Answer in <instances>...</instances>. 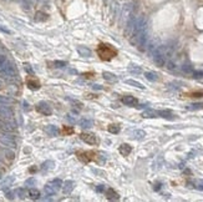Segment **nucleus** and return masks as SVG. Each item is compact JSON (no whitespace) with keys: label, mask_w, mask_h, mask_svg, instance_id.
I'll return each mask as SVG.
<instances>
[{"label":"nucleus","mask_w":203,"mask_h":202,"mask_svg":"<svg viewBox=\"0 0 203 202\" xmlns=\"http://www.w3.org/2000/svg\"><path fill=\"white\" fill-rule=\"evenodd\" d=\"M97 54L101 60L110 61L117 55V50L110 44H100L97 48Z\"/></svg>","instance_id":"f257e3e1"},{"label":"nucleus","mask_w":203,"mask_h":202,"mask_svg":"<svg viewBox=\"0 0 203 202\" xmlns=\"http://www.w3.org/2000/svg\"><path fill=\"white\" fill-rule=\"evenodd\" d=\"M0 143L5 146L6 149H15L16 147V141L11 132H0Z\"/></svg>","instance_id":"f03ea898"},{"label":"nucleus","mask_w":203,"mask_h":202,"mask_svg":"<svg viewBox=\"0 0 203 202\" xmlns=\"http://www.w3.org/2000/svg\"><path fill=\"white\" fill-rule=\"evenodd\" d=\"M0 120L6 122H14V112L9 105L0 104Z\"/></svg>","instance_id":"7ed1b4c3"},{"label":"nucleus","mask_w":203,"mask_h":202,"mask_svg":"<svg viewBox=\"0 0 203 202\" xmlns=\"http://www.w3.org/2000/svg\"><path fill=\"white\" fill-rule=\"evenodd\" d=\"M77 157L82 162H90L92 160H96V152L95 151H77Z\"/></svg>","instance_id":"20e7f679"},{"label":"nucleus","mask_w":203,"mask_h":202,"mask_svg":"<svg viewBox=\"0 0 203 202\" xmlns=\"http://www.w3.org/2000/svg\"><path fill=\"white\" fill-rule=\"evenodd\" d=\"M80 137H81L82 141H85V142L88 143V145H97V143H99L97 136H96L95 134H92V132H82V134L80 135Z\"/></svg>","instance_id":"39448f33"},{"label":"nucleus","mask_w":203,"mask_h":202,"mask_svg":"<svg viewBox=\"0 0 203 202\" xmlns=\"http://www.w3.org/2000/svg\"><path fill=\"white\" fill-rule=\"evenodd\" d=\"M36 110L40 112V114H43V115H51L52 114V109H51V106L47 104V102H45V101H40L38 105H36Z\"/></svg>","instance_id":"423d86ee"},{"label":"nucleus","mask_w":203,"mask_h":202,"mask_svg":"<svg viewBox=\"0 0 203 202\" xmlns=\"http://www.w3.org/2000/svg\"><path fill=\"white\" fill-rule=\"evenodd\" d=\"M73 189H75V182L71 181V180H67L62 183V192L65 195H70L73 191Z\"/></svg>","instance_id":"0eeeda50"},{"label":"nucleus","mask_w":203,"mask_h":202,"mask_svg":"<svg viewBox=\"0 0 203 202\" xmlns=\"http://www.w3.org/2000/svg\"><path fill=\"white\" fill-rule=\"evenodd\" d=\"M105 195H106V198H107V200H110V201H116V200H118V198H120L118 193H117L114 189H107V190H106V192H105Z\"/></svg>","instance_id":"6e6552de"},{"label":"nucleus","mask_w":203,"mask_h":202,"mask_svg":"<svg viewBox=\"0 0 203 202\" xmlns=\"http://www.w3.org/2000/svg\"><path fill=\"white\" fill-rule=\"evenodd\" d=\"M122 102H123L125 105H127V106H136V105L138 104L137 99L133 97V96H130V95L123 96V97H122Z\"/></svg>","instance_id":"1a4fd4ad"},{"label":"nucleus","mask_w":203,"mask_h":202,"mask_svg":"<svg viewBox=\"0 0 203 202\" xmlns=\"http://www.w3.org/2000/svg\"><path fill=\"white\" fill-rule=\"evenodd\" d=\"M118 151H120V154L122 155V156H128L131 154V151H132V147L128 143H122L121 146H120V149H118Z\"/></svg>","instance_id":"9d476101"},{"label":"nucleus","mask_w":203,"mask_h":202,"mask_svg":"<svg viewBox=\"0 0 203 202\" xmlns=\"http://www.w3.org/2000/svg\"><path fill=\"white\" fill-rule=\"evenodd\" d=\"M77 52H79L80 56H82V58H90L91 56V50L88 48H86V46H82V45L77 46Z\"/></svg>","instance_id":"9b49d317"},{"label":"nucleus","mask_w":203,"mask_h":202,"mask_svg":"<svg viewBox=\"0 0 203 202\" xmlns=\"http://www.w3.org/2000/svg\"><path fill=\"white\" fill-rule=\"evenodd\" d=\"M14 181H15V177H14V176H6V177L3 180V182H2V189H3V190L9 189V187L13 185Z\"/></svg>","instance_id":"f8f14e48"},{"label":"nucleus","mask_w":203,"mask_h":202,"mask_svg":"<svg viewBox=\"0 0 203 202\" xmlns=\"http://www.w3.org/2000/svg\"><path fill=\"white\" fill-rule=\"evenodd\" d=\"M45 132L49 135V136H58L59 134V130H58V127L56 126H54V125H47L45 127Z\"/></svg>","instance_id":"ddd939ff"},{"label":"nucleus","mask_w":203,"mask_h":202,"mask_svg":"<svg viewBox=\"0 0 203 202\" xmlns=\"http://www.w3.org/2000/svg\"><path fill=\"white\" fill-rule=\"evenodd\" d=\"M79 124L82 128H91L92 126H94V121H92L91 119H81L79 121Z\"/></svg>","instance_id":"4468645a"},{"label":"nucleus","mask_w":203,"mask_h":202,"mask_svg":"<svg viewBox=\"0 0 203 202\" xmlns=\"http://www.w3.org/2000/svg\"><path fill=\"white\" fill-rule=\"evenodd\" d=\"M102 75H103V79H105L106 81H110V82H116V81H117V76H116V75H114L112 72L105 71Z\"/></svg>","instance_id":"2eb2a0df"},{"label":"nucleus","mask_w":203,"mask_h":202,"mask_svg":"<svg viewBox=\"0 0 203 202\" xmlns=\"http://www.w3.org/2000/svg\"><path fill=\"white\" fill-rule=\"evenodd\" d=\"M54 161H45L43 165H41V171L43 172H47V171H50V170H52L54 169Z\"/></svg>","instance_id":"dca6fc26"},{"label":"nucleus","mask_w":203,"mask_h":202,"mask_svg":"<svg viewBox=\"0 0 203 202\" xmlns=\"http://www.w3.org/2000/svg\"><path fill=\"white\" fill-rule=\"evenodd\" d=\"M49 185H51L55 190L59 191V190L62 187V181H61L60 178H55V180H52V181H50V182H49Z\"/></svg>","instance_id":"f3484780"},{"label":"nucleus","mask_w":203,"mask_h":202,"mask_svg":"<svg viewBox=\"0 0 203 202\" xmlns=\"http://www.w3.org/2000/svg\"><path fill=\"white\" fill-rule=\"evenodd\" d=\"M153 61H155L158 66H163V65H164V58L162 56L160 52H157V54L153 55Z\"/></svg>","instance_id":"a211bd4d"},{"label":"nucleus","mask_w":203,"mask_h":202,"mask_svg":"<svg viewBox=\"0 0 203 202\" xmlns=\"http://www.w3.org/2000/svg\"><path fill=\"white\" fill-rule=\"evenodd\" d=\"M157 114H158L161 117H163V119H171V120L175 119V117H173V114H172L171 111H168V110H161V111H158Z\"/></svg>","instance_id":"6ab92c4d"},{"label":"nucleus","mask_w":203,"mask_h":202,"mask_svg":"<svg viewBox=\"0 0 203 202\" xmlns=\"http://www.w3.org/2000/svg\"><path fill=\"white\" fill-rule=\"evenodd\" d=\"M19 2L24 10H30L32 6V0H19Z\"/></svg>","instance_id":"aec40b11"},{"label":"nucleus","mask_w":203,"mask_h":202,"mask_svg":"<svg viewBox=\"0 0 203 202\" xmlns=\"http://www.w3.org/2000/svg\"><path fill=\"white\" fill-rule=\"evenodd\" d=\"M44 192L46 193V196H54V195L58 191L55 190V189H54V187H52L51 185H49V183H47V185H46V186L44 187Z\"/></svg>","instance_id":"412c9836"},{"label":"nucleus","mask_w":203,"mask_h":202,"mask_svg":"<svg viewBox=\"0 0 203 202\" xmlns=\"http://www.w3.org/2000/svg\"><path fill=\"white\" fill-rule=\"evenodd\" d=\"M128 71H130L131 74H133V75H138V74H141V72H142L141 67L137 66V65H130V66H128Z\"/></svg>","instance_id":"4be33fe9"},{"label":"nucleus","mask_w":203,"mask_h":202,"mask_svg":"<svg viewBox=\"0 0 203 202\" xmlns=\"http://www.w3.org/2000/svg\"><path fill=\"white\" fill-rule=\"evenodd\" d=\"M158 114L157 111H155V110H146V111H143L142 116L143 117H147V119H151V117H156Z\"/></svg>","instance_id":"5701e85b"},{"label":"nucleus","mask_w":203,"mask_h":202,"mask_svg":"<svg viewBox=\"0 0 203 202\" xmlns=\"http://www.w3.org/2000/svg\"><path fill=\"white\" fill-rule=\"evenodd\" d=\"M29 197H30L31 200H39V198H40V192L36 190V189H31V190L29 191Z\"/></svg>","instance_id":"b1692460"},{"label":"nucleus","mask_w":203,"mask_h":202,"mask_svg":"<svg viewBox=\"0 0 203 202\" xmlns=\"http://www.w3.org/2000/svg\"><path fill=\"white\" fill-rule=\"evenodd\" d=\"M145 76L147 80H150V81H156L158 78H157V74L156 72H152V71H147L145 72Z\"/></svg>","instance_id":"393cba45"},{"label":"nucleus","mask_w":203,"mask_h":202,"mask_svg":"<svg viewBox=\"0 0 203 202\" xmlns=\"http://www.w3.org/2000/svg\"><path fill=\"white\" fill-rule=\"evenodd\" d=\"M28 86L31 89V90H38L39 87H40V84L36 81V80H31V79H29L28 80Z\"/></svg>","instance_id":"a878e982"},{"label":"nucleus","mask_w":203,"mask_h":202,"mask_svg":"<svg viewBox=\"0 0 203 202\" xmlns=\"http://www.w3.org/2000/svg\"><path fill=\"white\" fill-rule=\"evenodd\" d=\"M14 192H15V195L19 197L20 200H24L26 197V190L25 189H16Z\"/></svg>","instance_id":"bb28decb"},{"label":"nucleus","mask_w":203,"mask_h":202,"mask_svg":"<svg viewBox=\"0 0 203 202\" xmlns=\"http://www.w3.org/2000/svg\"><path fill=\"white\" fill-rule=\"evenodd\" d=\"M125 82H126L127 85H132V86H135V87H137V89H141V90L145 89V86H143L141 82H137V81H135V80H125Z\"/></svg>","instance_id":"cd10ccee"},{"label":"nucleus","mask_w":203,"mask_h":202,"mask_svg":"<svg viewBox=\"0 0 203 202\" xmlns=\"http://www.w3.org/2000/svg\"><path fill=\"white\" fill-rule=\"evenodd\" d=\"M107 130L111 132V134H118L120 132V126L118 125H110L108 127H107Z\"/></svg>","instance_id":"c85d7f7f"},{"label":"nucleus","mask_w":203,"mask_h":202,"mask_svg":"<svg viewBox=\"0 0 203 202\" xmlns=\"http://www.w3.org/2000/svg\"><path fill=\"white\" fill-rule=\"evenodd\" d=\"M35 20H36V21H44V20H46V14H43L41 11L36 13V15H35Z\"/></svg>","instance_id":"c756f323"},{"label":"nucleus","mask_w":203,"mask_h":202,"mask_svg":"<svg viewBox=\"0 0 203 202\" xmlns=\"http://www.w3.org/2000/svg\"><path fill=\"white\" fill-rule=\"evenodd\" d=\"M133 137L135 139H137V140H142L145 136H146V134H145V131H142V130H136L135 132H133Z\"/></svg>","instance_id":"7c9ffc66"},{"label":"nucleus","mask_w":203,"mask_h":202,"mask_svg":"<svg viewBox=\"0 0 203 202\" xmlns=\"http://www.w3.org/2000/svg\"><path fill=\"white\" fill-rule=\"evenodd\" d=\"M0 104H4V105H10L13 104V99L6 97V96H0Z\"/></svg>","instance_id":"2f4dec72"},{"label":"nucleus","mask_w":203,"mask_h":202,"mask_svg":"<svg viewBox=\"0 0 203 202\" xmlns=\"http://www.w3.org/2000/svg\"><path fill=\"white\" fill-rule=\"evenodd\" d=\"M35 183H36V180L34 177H31V178H28L25 181V186L26 187H32V186H35Z\"/></svg>","instance_id":"473e14b6"},{"label":"nucleus","mask_w":203,"mask_h":202,"mask_svg":"<svg viewBox=\"0 0 203 202\" xmlns=\"http://www.w3.org/2000/svg\"><path fill=\"white\" fill-rule=\"evenodd\" d=\"M188 109L190 110H201V109H203V104H192L188 106Z\"/></svg>","instance_id":"72a5a7b5"},{"label":"nucleus","mask_w":203,"mask_h":202,"mask_svg":"<svg viewBox=\"0 0 203 202\" xmlns=\"http://www.w3.org/2000/svg\"><path fill=\"white\" fill-rule=\"evenodd\" d=\"M188 95H191L192 97H203V91L202 90L201 91H193V93H191Z\"/></svg>","instance_id":"f704fd0d"},{"label":"nucleus","mask_w":203,"mask_h":202,"mask_svg":"<svg viewBox=\"0 0 203 202\" xmlns=\"http://www.w3.org/2000/svg\"><path fill=\"white\" fill-rule=\"evenodd\" d=\"M54 65H55V67H64L67 64L65 61H54Z\"/></svg>","instance_id":"c9c22d12"},{"label":"nucleus","mask_w":203,"mask_h":202,"mask_svg":"<svg viewBox=\"0 0 203 202\" xmlns=\"http://www.w3.org/2000/svg\"><path fill=\"white\" fill-rule=\"evenodd\" d=\"M62 132H64V134H66V135L72 134V132H73V128H72V127H66V126H65V127L62 128Z\"/></svg>","instance_id":"e433bc0d"},{"label":"nucleus","mask_w":203,"mask_h":202,"mask_svg":"<svg viewBox=\"0 0 203 202\" xmlns=\"http://www.w3.org/2000/svg\"><path fill=\"white\" fill-rule=\"evenodd\" d=\"M5 155H6V157H8V158H10V160H13V158H14V156H15V155H14V152H13V151H10V150H5Z\"/></svg>","instance_id":"4c0bfd02"},{"label":"nucleus","mask_w":203,"mask_h":202,"mask_svg":"<svg viewBox=\"0 0 203 202\" xmlns=\"http://www.w3.org/2000/svg\"><path fill=\"white\" fill-rule=\"evenodd\" d=\"M0 31H3V32H5V34H11V31H10L9 29H6L5 26H3V25H0Z\"/></svg>","instance_id":"58836bf2"},{"label":"nucleus","mask_w":203,"mask_h":202,"mask_svg":"<svg viewBox=\"0 0 203 202\" xmlns=\"http://www.w3.org/2000/svg\"><path fill=\"white\" fill-rule=\"evenodd\" d=\"M14 195H15V192H8V193H6V197H8L9 200H14Z\"/></svg>","instance_id":"ea45409f"},{"label":"nucleus","mask_w":203,"mask_h":202,"mask_svg":"<svg viewBox=\"0 0 203 202\" xmlns=\"http://www.w3.org/2000/svg\"><path fill=\"white\" fill-rule=\"evenodd\" d=\"M92 89H94V90H102L103 87H102L101 85H96V84H95V85H92Z\"/></svg>","instance_id":"a19ab883"},{"label":"nucleus","mask_w":203,"mask_h":202,"mask_svg":"<svg viewBox=\"0 0 203 202\" xmlns=\"http://www.w3.org/2000/svg\"><path fill=\"white\" fill-rule=\"evenodd\" d=\"M25 70L29 72V74H32V69L30 67V65H25Z\"/></svg>","instance_id":"79ce46f5"},{"label":"nucleus","mask_w":203,"mask_h":202,"mask_svg":"<svg viewBox=\"0 0 203 202\" xmlns=\"http://www.w3.org/2000/svg\"><path fill=\"white\" fill-rule=\"evenodd\" d=\"M67 120H69L70 122H76V119H73L71 115H67Z\"/></svg>","instance_id":"37998d69"},{"label":"nucleus","mask_w":203,"mask_h":202,"mask_svg":"<svg viewBox=\"0 0 203 202\" xmlns=\"http://www.w3.org/2000/svg\"><path fill=\"white\" fill-rule=\"evenodd\" d=\"M197 187H198L199 190H203V181H199V182L197 183Z\"/></svg>","instance_id":"c03bdc74"},{"label":"nucleus","mask_w":203,"mask_h":202,"mask_svg":"<svg viewBox=\"0 0 203 202\" xmlns=\"http://www.w3.org/2000/svg\"><path fill=\"white\" fill-rule=\"evenodd\" d=\"M96 191H97V192H102V191H103V186H102V185L97 186V187H96Z\"/></svg>","instance_id":"a18cd8bd"},{"label":"nucleus","mask_w":203,"mask_h":202,"mask_svg":"<svg viewBox=\"0 0 203 202\" xmlns=\"http://www.w3.org/2000/svg\"><path fill=\"white\" fill-rule=\"evenodd\" d=\"M3 2H5V3H10V2H13V0H3Z\"/></svg>","instance_id":"49530a36"}]
</instances>
